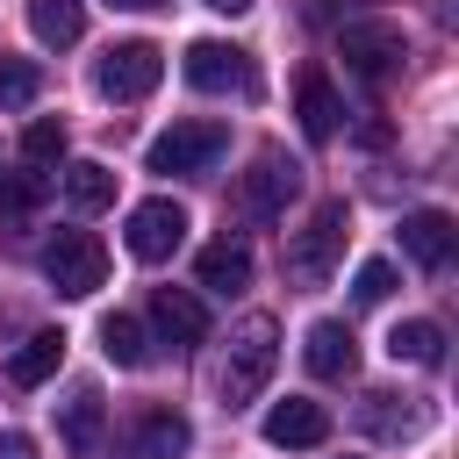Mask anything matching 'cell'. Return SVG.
<instances>
[{
    "label": "cell",
    "mask_w": 459,
    "mask_h": 459,
    "mask_svg": "<svg viewBox=\"0 0 459 459\" xmlns=\"http://www.w3.org/2000/svg\"><path fill=\"white\" fill-rule=\"evenodd\" d=\"M57 366H65V330H36V337L7 359V380H14V387H43Z\"/></svg>",
    "instance_id": "ffe728a7"
},
{
    "label": "cell",
    "mask_w": 459,
    "mask_h": 459,
    "mask_svg": "<svg viewBox=\"0 0 459 459\" xmlns=\"http://www.w3.org/2000/svg\"><path fill=\"white\" fill-rule=\"evenodd\" d=\"M57 437H65L79 459L100 452V437H108V402H100V387H72V402H57Z\"/></svg>",
    "instance_id": "9a60e30c"
},
{
    "label": "cell",
    "mask_w": 459,
    "mask_h": 459,
    "mask_svg": "<svg viewBox=\"0 0 459 459\" xmlns=\"http://www.w3.org/2000/svg\"><path fill=\"white\" fill-rule=\"evenodd\" d=\"M294 186H301V165H294V158H280V151H265V158L237 179V201H244V215L280 222V215H287V201H294Z\"/></svg>",
    "instance_id": "9c48e42d"
},
{
    "label": "cell",
    "mask_w": 459,
    "mask_h": 459,
    "mask_svg": "<svg viewBox=\"0 0 459 459\" xmlns=\"http://www.w3.org/2000/svg\"><path fill=\"white\" fill-rule=\"evenodd\" d=\"M43 280L65 294V301H86L93 287H108V244L93 230H57L43 244Z\"/></svg>",
    "instance_id": "3957f363"
},
{
    "label": "cell",
    "mask_w": 459,
    "mask_h": 459,
    "mask_svg": "<svg viewBox=\"0 0 459 459\" xmlns=\"http://www.w3.org/2000/svg\"><path fill=\"white\" fill-rule=\"evenodd\" d=\"M100 351H108L115 366H129V373H136V366H151V337H143V323H136V316H108V323H100Z\"/></svg>",
    "instance_id": "603a6c76"
},
{
    "label": "cell",
    "mask_w": 459,
    "mask_h": 459,
    "mask_svg": "<svg viewBox=\"0 0 459 459\" xmlns=\"http://www.w3.org/2000/svg\"><path fill=\"white\" fill-rule=\"evenodd\" d=\"M158 79H165V50H158V43H143V36L108 43V57L93 65V86H100L108 100H143Z\"/></svg>",
    "instance_id": "277c9868"
},
{
    "label": "cell",
    "mask_w": 459,
    "mask_h": 459,
    "mask_svg": "<svg viewBox=\"0 0 459 459\" xmlns=\"http://www.w3.org/2000/svg\"><path fill=\"white\" fill-rule=\"evenodd\" d=\"M115 7H172V0H115Z\"/></svg>",
    "instance_id": "f546056e"
},
{
    "label": "cell",
    "mask_w": 459,
    "mask_h": 459,
    "mask_svg": "<svg viewBox=\"0 0 459 459\" xmlns=\"http://www.w3.org/2000/svg\"><path fill=\"white\" fill-rule=\"evenodd\" d=\"M323 437H330V409H323V402L287 394V402L265 409V445H280V452H316Z\"/></svg>",
    "instance_id": "8fae6325"
},
{
    "label": "cell",
    "mask_w": 459,
    "mask_h": 459,
    "mask_svg": "<svg viewBox=\"0 0 459 459\" xmlns=\"http://www.w3.org/2000/svg\"><path fill=\"white\" fill-rule=\"evenodd\" d=\"M351 294H359V301H387V294H394V265H387V258H366L359 280H351Z\"/></svg>",
    "instance_id": "4316f807"
},
{
    "label": "cell",
    "mask_w": 459,
    "mask_h": 459,
    "mask_svg": "<svg viewBox=\"0 0 459 459\" xmlns=\"http://www.w3.org/2000/svg\"><path fill=\"white\" fill-rule=\"evenodd\" d=\"M387 359L394 366H445V330L430 316H409V323L387 330Z\"/></svg>",
    "instance_id": "d6986e66"
},
{
    "label": "cell",
    "mask_w": 459,
    "mask_h": 459,
    "mask_svg": "<svg viewBox=\"0 0 459 459\" xmlns=\"http://www.w3.org/2000/svg\"><path fill=\"white\" fill-rule=\"evenodd\" d=\"M43 93V72L29 57H0V108H29Z\"/></svg>",
    "instance_id": "cb8c5ba5"
},
{
    "label": "cell",
    "mask_w": 459,
    "mask_h": 459,
    "mask_svg": "<svg viewBox=\"0 0 459 459\" xmlns=\"http://www.w3.org/2000/svg\"><path fill=\"white\" fill-rule=\"evenodd\" d=\"M402 251L416 258V265H445L452 258V215L445 208H416V215H402Z\"/></svg>",
    "instance_id": "ac0fdd59"
},
{
    "label": "cell",
    "mask_w": 459,
    "mask_h": 459,
    "mask_svg": "<svg viewBox=\"0 0 459 459\" xmlns=\"http://www.w3.org/2000/svg\"><path fill=\"white\" fill-rule=\"evenodd\" d=\"M29 29H36V43L65 50L86 36V0H29Z\"/></svg>",
    "instance_id": "44dd1931"
},
{
    "label": "cell",
    "mask_w": 459,
    "mask_h": 459,
    "mask_svg": "<svg viewBox=\"0 0 459 459\" xmlns=\"http://www.w3.org/2000/svg\"><path fill=\"white\" fill-rule=\"evenodd\" d=\"M294 115H301V136L308 143H330L337 136V122H344V100H337V86H330V72H301V86H294Z\"/></svg>",
    "instance_id": "4fadbf2b"
},
{
    "label": "cell",
    "mask_w": 459,
    "mask_h": 459,
    "mask_svg": "<svg viewBox=\"0 0 459 459\" xmlns=\"http://www.w3.org/2000/svg\"><path fill=\"white\" fill-rule=\"evenodd\" d=\"M65 201H72L79 215H100V208L115 201V172H108L100 158H72V165H65Z\"/></svg>",
    "instance_id": "7402d4cb"
},
{
    "label": "cell",
    "mask_w": 459,
    "mask_h": 459,
    "mask_svg": "<svg viewBox=\"0 0 459 459\" xmlns=\"http://www.w3.org/2000/svg\"><path fill=\"white\" fill-rule=\"evenodd\" d=\"M43 194H50V172H7V179H0V208H7V215H29Z\"/></svg>",
    "instance_id": "484cf974"
},
{
    "label": "cell",
    "mask_w": 459,
    "mask_h": 459,
    "mask_svg": "<svg viewBox=\"0 0 459 459\" xmlns=\"http://www.w3.org/2000/svg\"><path fill=\"white\" fill-rule=\"evenodd\" d=\"M0 459H36V437H29V430H7V437H0Z\"/></svg>",
    "instance_id": "83f0119b"
},
{
    "label": "cell",
    "mask_w": 459,
    "mask_h": 459,
    "mask_svg": "<svg viewBox=\"0 0 459 459\" xmlns=\"http://www.w3.org/2000/svg\"><path fill=\"white\" fill-rule=\"evenodd\" d=\"M122 244H129V258H143V265H165L179 244H186V208L179 201H136L129 208V230H122Z\"/></svg>",
    "instance_id": "5b68a950"
},
{
    "label": "cell",
    "mask_w": 459,
    "mask_h": 459,
    "mask_svg": "<svg viewBox=\"0 0 459 459\" xmlns=\"http://www.w3.org/2000/svg\"><path fill=\"white\" fill-rule=\"evenodd\" d=\"M344 237H351V208H344V201H323V208L294 230V244H287V273H294L301 287H323L330 265L344 258Z\"/></svg>",
    "instance_id": "7a4b0ae2"
},
{
    "label": "cell",
    "mask_w": 459,
    "mask_h": 459,
    "mask_svg": "<svg viewBox=\"0 0 459 459\" xmlns=\"http://www.w3.org/2000/svg\"><path fill=\"white\" fill-rule=\"evenodd\" d=\"M186 86H201V93H258V72H251V57L237 50V43H215V36H201V43H186Z\"/></svg>",
    "instance_id": "8992f818"
},
{
    "label": "cell",
    "mask_w": 459,
    "mask_h": 459,
    "mask_svg": "<svg viewBox=\"0 0 459 459\" xmlns=\"http://www.w3.org/2000/svg\"><path fill=\"white\" fill-rule=\"evenodd\" d=\"M208 7H215V14H251L258 0H208Z\"/></svg>",
    "instance_id": "f1b7e54d"
},
{
    "label": "cell",
    "mask_w": 459,
    "mask_h": 459,
    "mask_svg": "<svg viewBox=\"0 0 459 459\" xmlns=\"http://www.w3.org/2000/svg\"><path fill=\"white\" fill-rule=\"evenodd\" d=\"M359 430H366V437H380V445H402V437H416V430H423V409H416L409 394L366 387V394H359Z\"/></svg>",
    "instance_id": "7c38bea8"
},
{
    "label": "cell",
    "mask_w": 459,
    "mask_h": 459,
    "mask_svg": "<svg viewBox=\"0 0 459 459\" xmlns=\"http://www.w3.org/2000/svg\"><path fill=\"white\" fill-rule=\"evenodd\" d=\"M22 158H29V165H57V158H65V122L36 115V122L22 129Z\"/></svg>",
    "instance_id": "d4e9b609"
},
{
    "label": "cell",
    "mask_w": 459,
    "mask_h": 459,
    "mask_svg": "<svg viewBox=\"0 0 459 459\" xmlns=\"http://www.w3.org/2000/svg\"><path fill=\"white\" fill-rule=\"evenodd\" d=\"M301 359H308V373L316 380H351L359 373V337L344 330V323H308V344H301Z\"/></svg>",
    "instance_id": "5bb4252c"
},
{
    "label": "cell",
    "mask_w": 459,
    "mask_h": 459,
    "mask_svg": "<svg viewBox=\"0 0 459 459\" xmlns=\"http://www.w3.org/2000/svg\"><path fill=\"white\" fill-rule=\"evenodd\" d=\"M337 57H344L359 79H387V72L409 57V43H402L394 22H344V29H337Z\"/></svg>",
    "instance_id": "ba28073f"
},
{
    "label": "cell",
    "mask_w": 459,
    "mask_h": 459,
    "mask_svg": "<svg viewBox=\"0 0 459 459\" xmlns=\"http://www.w3.org/2000/svg\"><path fill=\"white\" fill-rule=\"evenodd\" d=\"M194 280H201L208 294H237V287H251V244H237V237H215V244H201V258H194Z\"/></svg>",
    "instance_id": "e0dca14e"
},
{
    "label": "cell",
    "mask_w": 459,
    "mask_h": 459,
    "mask_svg": "<svg viewBox=\"0 0 459 459\" xmlns=\"http://www.w3.org/2000/svg\"><path fill=\"white\" fill-rule=\"evenodd\" d=\"M273 366H280V323H273V316H244V323L230 330V359H222V402H230V409L258 402V394H265V380H273Z\"/></svg>",
    "instance_id": "6da1fadb"
},
{
    "label": "cell",
    "mask_w": 459,
    "mask_h": 459,
    "mask_svg": "<svg viewBox=\"0 0 459 459\" xmlns=\"http://www.w3.org/2000/svg\"><path fill=\"white\" fill-rule=\"evenodd\" d=\"M186 445H194V423H186L179 409L151 402V409H136V423H129V437H122V459H179Z\"/></svg>",
    "instance_id": "30bf717a"
},
{
    "label": "cell",
    "mask_w": 459,
    "mask_h": 459,
    "mask_svg": "<svg viewBox=\"0 0 459 459\" xmlns=\"http://www.w3.org/2000/svg\"><path fill=\"white\" fill-rule=\"evenodd\" d=\"M151 323L172 337V344H201L208 337V301L194 287H158L151 294Z\"/></svg>",
    "instance_id": "2e32d148"
},
{
    "label": "cell",
    "mask_w": 459,
    "mask_h": 459,
    "mask_svg": "<svg viewBox=\"0 0 459 459\" xmlns=\"http://www.w3.org/2000/svg\"><path fill=\"white\" fill-rule=\"evenodd\" d=\"M222 151H230V129L222 122H172L151 143V172H208Z\"/></svg>",
    "instance_id": "52a82bcc"
}]
</instances>
